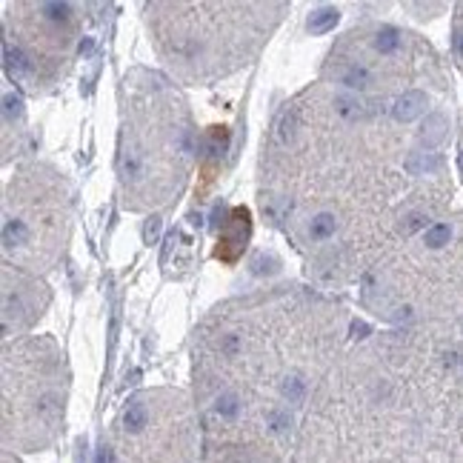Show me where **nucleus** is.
<instances>
[{
  "instance_id": "nucleus-1",
  "label": "nucleus",
  "mask_w": 463,
  "mask_h": 463,
  "mask_svg": "<svg viewBox=\"0 0 463 463\" xmlns=\"http://www.w3.org/2000/svg\"><path fill=\"white\" fill-rule=\"evenodd\" d=\"M429 106V98H426V92H420V89H412V92H403L400 98L395 101L392 106V118L398 123H412L418 114H423Z\"/></svg>"
},
{
  "instance_id": "nucleus-2",
  "label": "nucleus",
  "mask_w": 463,
  "mask_h": 463,
  "mask_svg": "<svg viewBox=\"0 0 463 463\" xmlns=\"http://www.w3.org/2000/svg\"><path fill=\"white\" fill-rule=\"evenodd\" d=\"M446 132H449V121H446V114L432 112L429 118L423 121L418 141H420L423 146H426V149H435V146H440L443 141H446Z\"/></svg>"
},
{
  "instance_id": "nucleus-3",
  "label": "nucleus",
  "mask_w": 463,
  "mask_h": 463,
  "mask_svg": "<svg viewBox=\"0 0 463 463\" xmlns=\"http://www.w3.org/2000/svg\"><path fill=\"white\" fill-rule=\"evenodd\" d=\"M3 57H6V61H3L6 63V74L12 77V81H26V77L32 74V61L17 46L6 43L3 46Z\"/></svg>"
},
{
  "instance_id": "nucleus-4",
  "label": "nucleus",
  "mask_w": 463,
  "mask_h": 463,
  "mask_svg": "<svg viewBox=\"0 0 463 463\" xmlns=\"http://www.w3.org/2000/svg\"><path fill=\"white\" fill-rule=\"evenodd\" d=\"M403 166H407L409 175H432V172H438L443 166V161L435 152H412Z\"/></svg>"
},
{
  "instance_id": "nucleus-5",
  "label": "nucleus",
  "mask_w": 463,
  "mask_h": 463,
  "mask_svg": "<svg viewBox=\"0 0 463 463\" xmlns=\"http://www.w3.org/2000/svg\"><path fill=\"white\" fill-rule=\"evenodd\" d=\"M29 238H32V229H29L26 220H21V218H6L3 220V243H6V249L23 246V243H29Z\"/></svg>"
},
{
  "instance_id": "nucleus-6",
  "label": "nucleus",
  "mask_w": 463,
  "mask_h": 463,
  "mask_svg": "<svg viewBox=\"0 0 463 463\" xmlns=\"http://www.w3.org/2000/svg\"><path fill=\"white\" fill-rule=\"evenodd\" d=\"M340 21V12L335 6H320L315 9L312 14H309V32L312 34H326V32H332Z\"/></svg>"
},
{
  "instance_id": "nucleus-7",
  "label": "nucleus",
  "mask_w": 463,
  "mask_h": 463,
  "mask_svg": "<svg viewBox=\"0 0 463 463\" xmlns=\"http://www.w3.org/2000/svg\"><path fill=\"white\" fill-rule=\"evenodd\" d=\"M338 81L343 83V86H349V89H366L372 83V74H369V69H366L363 63H346L340 72H338Z\"/></svg>"
},
{
  "instance_id": "nucleus-8",
  "label": "nucleus",
  "mask_w": 463,
  "mask_h": 463,
  "mask_svg": "<svg viewBox=\"0 0 463 463\" xmlns=\"http://www.w3.org/2000/svg\"><path fill=\"white\" fill-rule=\"evenodd\" d=\"M335 232H338V220H335V215H329V212H320V215H315L312 220H309V238L312 240H329Z\"/></svg>"
},
{
  "instance_id": "nucleus-9",
  "label": "nucleus",
  "mask_w": 463,
  "mask_h": 463,
  "mask_svg": "<svg viewBox=\"0 0 463 463\" xmlns=\"http://www.w3.org/2000/svg\"><path fill=\"white\" fill-rule=\"evenodd\" d=\"M146 423H149V409L143 407V403H129L126 412H123V426L126 432H143L146 429Z\"/></svg>"
},
{
  "instance_id": "nucleus-10",
  "label": "nucleus",
  "mask_w": 463,
  "mask_h": 463,
  "mask_svg": "<svg viewBox=\"0 0 463 463\" xmlns=\"http://www.w3.org/2000/svg\"><path fill=\"white\" fill-rule=\"evenodd\" d=\"M141 172H143L141 152L134 149V146H123V149H121V175L129 181V178H138Z\"/></svg>"
},
{
  "instance_id": "nucleus-11",
  "label": "nucleus",
  "mask_w": 463,
  "mask_h": 463,
  "mask_svg": "<svg viewBox=\"0 0 463 463\" xmlns=\"http://www.w3.org/2000/svg\"><path fill=\"white\" fill-rule=\"evenodd\" d=\"M400 43H403V34L398 29H392V26H386V29H380L375 34V49L380 54H395L400 49Z\"/></svg>"
},
{
  "instance_id": "nucleus-12",
  "label": "nucleus",
  "mask_w": 463,
  "mask_h": 463,
  "mask_svg": "<svg viewBox=\"0 0 463 463\" xmlns=\"http://www.w3.org/2000/svg\"><path fill=\"white\" fill-rule=\"evenodd\" d=\"M215 412L226 420H235L240 415V398L235 392H223L218 400H215Z\"/></svg>"
},
{
  "instance_id": "nucleus-13",
  "label": "nucleus",
  "mask_w": 463,
  "mask_h": 463,
  "mask_svg": "<svg viewBox=\"0 0 463 463\" xmlns=\"http://www.w3.org/2000/svg\"><path fill=\"white\" fill-rule=\"evenodd\" d=\"M335 112L343 121H358V118H363L366 106L358 98H335Z\"/></svg>"
},
{
  "instance_id": "nucleus-14",
  "label": "nucleus",
  "mask_w": 463,
  "mask_h": 463,
  "mask_svg": "<svg viewBox=\"0 0 463 463\" xmlns=\"http://www.w3.org/2000/svg\"><path fill=\"white\" fill-rule=\"evenodd\" d=\"M423 240H426L429 249H440V246H446L452 240V226L449 223H435L426 229V235H423Z\"/></svg>"
},
{
  "instance_id": "nucleus-15",
  "label": "nucleus",
  "mask_w": 463,
  "mask_h": 463,
  "mask_svg": "<svg viewBox=\"0 0 463 463\" xmlns=\"http://www.w3.org/2000/svg\"><path fill=\"white\" fill-rule=\"evenodd\" d=\"M280 392H283V398H286L289 403H300V400L306 398V380H303L300 375H289V378L283 380V386H280Z\"/></svg>"
},
{
  "instance_id": "nucleus-16",
  "label": "nucleus",
  "mask_w": 463,
  "mask_h": 463,
  "mask_svg": "<svg viewBox=\"0 0 463 463\" xmlns=\"http://www.w3.org/2000/svg\"><path fill=\"white\" fill-rule=\"evenodd\" d=\"M21 118H23V101H21V94L6 92V94H3V121L12 123V121H21Z\"/></svg>"
},
{
  "instance_id": "nucleus-17",
  "label": "nucleus",
  "mask_w": 463,
  "mask_h": 463,
  "mask_svg": "<svg viewBox=\"0 0 463 463\" xmlns=\"http://www.w3.org/2000/svg\"><path fill=\"white\" fill-rule=\"evenodd\" d=\"M295 134H298V112H286L280 121V129H278V138H280V143H289Z\"/></svg>"
},
{
  "instance_id": "nucleus-18",
  "label": "nucleus",
  "mask_w": 463,
  "mask_h": 463,
  "mask_svg": "<svg viewBox=\"0 0 463 463\" xmlns=\"http://www.w3.org/2000/svg\"><path fill=\"white\" fill-rule=\"evenodd\" d=\"M161 229H163V220L158 215L146 218V223H143V243H154V240H158L161 238Z\"/></svg>"
},
{
  "instance_id": "nucleus-19",
  "label": "nucleus",
  "mask_w": 463,
  "mask_h": 463,
  "mask_svg": "<svg viewBox=\"0 0 463 463\" xmlns=\"http://www.w3.org/2000/svg\"><path fill=\"white\" fill-rule=\"evenodd\" d=\"M269 426H272L275 432H286L289 426H292V420H289L286 412H272V415H269Z\"/></svg>"
},
{
  "instance_id": "nucleus-20",
  "label": "nucleus",
  "mask_w": 463,
  "mask_h": 463,
  "mask_svg": "<svg viewBox=\"0 0 463 463\" xmlns=\"http://www.w3.org/2000/svg\"><path fill=\"white\" fill-rule=\"evenodd\" d=\"M94 463H114V449L109 443H101L98 446V455H94Z\"/></svg>"
},
{
  "instance_id": "nucleus-21",
  "label": "nucleus",
  "mask_w": 463,
  "mask_h": 463,
  "mask_svg": "<svg viewBox=\"0 0 463 463\" xmlns=\"http://www.w3.org/2000/svg\"><path fill=\"white\" fill-rule=\"evenodd\" d=\"M420 226H426V218H423V215H409V218H407V226H403V232H407V235H412V232H418Z\"/></svg>"
},
{
  "instance_id": "nucleus-22",
  "label": "nucleus",
  "mask_w": 463,
  "mask_h": 463,
  "mask_svg": "<svg viewBox=\"0 0 463 463\" xmlns=\"http://www.w3.org/2000/svg\"><path fill=\"white\" fill-rule=\"evenodd\" d=\"M238 346H240V343H238V335H226V340H223V352H226V355H235Z\"/></svg>"
},
{
  "instance_id": "nucleus-23",
  "label": "nucleus",
  "mask_w": 463,
  "mask_h": 463,
  "mask_svg": "<svg viewBox=\"0 0 463 463\" xmlns=\"http://www.w3.org/2000/svg\"><path fill=\"white\" fill-rule=\"evenodd\" d=\"M352 335H355V338H366V335H369V326H366L363 320H355V323H352Z\"/></svg>"
},
{
  "instance_id": "nucleus-24",
  "label": "nucleus",
  "mask_w": 463,
  "mask_h": 463,
  "mask_svg": "<svg viewBox=\"0 0 463 463\" xmlns=\"http://www.w3.org/2000/svg\"><path fill=\"white\" fill-rule=\"evenodd\" d=\"M452 49H455L457 57H463V32H455V37H452Z\"/></svg>"
},
{
  "instance_id": "nucleus-25",
  "label": "nucleus",
  "mask_w": 463,
  "mask_h": 463,
  "mask_svg": "<svg viewBox=\"0 0 463 463\" xmlns=\"http://www.w3.org/2000/svg\"><path fill=\"white\" fill-rule=\"evenodd\" d=\"M74 463H86V443H83V440L77 443V452H74Z\"/></svg>"
},
{
  "instance_id": "nucleus-26",
  "label": "nucleus",
  "mask_w": 463,
  "mask_h": 463,
  "mask_svg": "<svg viewBox=\"0 0 463 463\" xmlns=\"http://www.w3.org/2000/svg\"><path fill=\"white\" fill-rule=\"evenodd\" d=\"M92 46H94V41H92V37H86V41L81 43V52H83V54H89V52H92Z\"/></svg>"
},
{
  "instance_id": "nucleus-27",
  "label": "nucleus",
  "mask_w": 463,
  "mask_h": 463,
  "mask_svg": "<svg viewBox=\"0 0 463 463\" xmlns=\"http://www.w3.org/2000/svg\"><path fill=\"white\" fill-rule=\"evenodd\" d=\"M457 163H460V172H463V152H460V158H457Z\"/></svg>"
}]
</instances>
